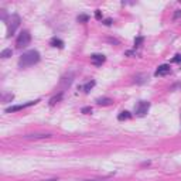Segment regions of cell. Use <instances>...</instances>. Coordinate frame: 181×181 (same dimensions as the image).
Instances as JSON below:
<instances>
[{"mask_svg":"<svg viewBox=\"0 0 181 181\" xmlns=\"http://www.w3.org/2000/svg\"><path fill=\"white\" fill-rule=\"evenodd\" d=\"M40 61V53L36 50H30L26 53L22 54V57L19 59V67L20 68H27V67H31V65L37 64Z\"/></svg>","mask_w":181,"mask_h":181,"instance_id":"cell-1","label":"cell"},{"mask_svg":"<svg viewBox=\"0 0 181 181\" xmlns=\"http://www.w3.org/2000/svg\"><path fill=\"white\" fill-rule=\"evenodd\" d=\"M20 23H22V19L19 14H11V17L7 20V37H11L16 33Z\"/></svg>","mask_w":181,"mask_h":181,"instance_id":"cell-2","label":"cell"},{"mask_svg":"<svg viewBox=\"0 0 181 181\" xmlns=\"http://www.w3.org/2000/svg\"><path fill=\"white\" fill-rule=\"evenodd\" d=\"M30 43H31V34L27 31V30L20 31V34H19L17 38H16V47L17 48H24V47H27Z\"/></svg>","mask_w":181,"mask_h":181,"instance_id":"cell-3","label":"cell"},{"mask_svg":"<svg viewBox=\"0 0 181 181\" xmlns=\"http://www.w3.org/2000/svg\"><path fill=\"white\" fill-rule=\"evenodd\" d=\"M149 109H150V102L140 101L137 105H136V108H134V112H136L137 116H144L146 113L149 112Z\"/></svg>","mask_w":181,"mask_h":181,"instance_id":"cell-4","label":"cell"},{"mask_svg":"<svg viewBox=\"0 0 181 181\" xmlns=\"http://www.w3.org/2000/svg\"><path fill=\"white\" fill-rule=\"evenodd\" d=\"M37 102H40L38 99H36V101H30L27 102V103H23V105H16V106H10L6 109V112L7 113H11V112H17V111H22V109H26V108L28 106H33V105H36Z\"/></svg>","mask_w":181,"mask_h":181,"instance_id":"cell-5","label":"cell"},{"mask_svg":"<svg viewBox=\"0 0 181 181\" xmlns=\"http://www.w3.org/2000/svg\"><path fill=\"white\" fill-rule=\"evenodd\" d=\"M170 72H171L170 65L163 64V65H160L159 68L156 69L154 75H156V76H165V75H168V74H170Z\"/></svg>","mask_w":181,"mask_h":181,"instance_id":"cell-6","label":"cell"},{"mask_svg":"<svg viewBox=\"0 0 181 181\" xmlns=\"http://www.w3.org/2000/svg\"><path fill=\"white\" fill-rule=\"evenodd\" d=\"M105 55H102V54H93V55H90V62L96 67H99L105 62Z\"/></svg>","mask_w":181,"mask_h":181,"instance_id":"cell-7","label":"cell"},{"mask_svg":"<svg viewBox=\"0 0 181 181\" xmlns=\"http://www.w3.org/2000/svg\"><path fill=\"white\" fill-rule=\"evenodd\" d=\"M147 79H149V76H147L146 74H137L136 76H134V84H137V85H143V84L147 82Z\"/></svg>","mask_w":181,"mask_h":181,"instance_id":"cell-8","label":"cell"},{"mask_svg":"<svg viewBox=\"0 0 181 181\" xmlns=\"http://www.w3.org/2000/svg\"><path fill=\"white\" fill-rule=\"evenodd\" d=\"M51 134L50 133H34V134H27V136H24V139H47L50 137Z\"/></svg>","mask_w":181,"mask_h":181,"instance_id":"cell-9","label":"cell"},{"mask_svg":"<svg viewBox=\"0 0 181 181\" xmlns=\"http://www.w3.org/2000/svg\"><path fill=\"white\" fill-rule=\"evenodd\" d=\"M50 44H51L53 47H58V48H62V47H64V41H62V40H59V38H57V37L51 38Z\"/></svg>","mask_w":181,"mask_h":181,"instance_id":"cell-10","label":"cell"},{"mask_svg":"<svg viewBox=\"0 0 181 181\" xmlns=\"http://www.w3.org/2000/svg\"><path fill=\"white\" fill-rule=\"evenodd\" d=\"M112 99L111 98H99V99H96V103L98 105H112Z\"/></svg>","mask_w":181,"mask_h":181,"instance_id":"cell-11","label":"cell"},{"mask_svg":"<svg viewBox=\"0 0 181 181\" xmlns=\"http://www.w3.org/2000/svg\"><path fill=\"white\" fill-rule=\"evenodd\" d=\"M95 86V81H90V82H88L86 85H84V86H79V89H84L85 92H89L92 88Z\"/></svg>","mask_w":181,"mask_h":181,"instance_id":"cell-12","label":"cell"},{"mask_svg":"<svg viewBox=\"0 0 181 181\" xmlns=\"http://www.w3.org/2000/svg\"><path fill=\"white\" fill-rule=\"evenodd\" d=\"M11 54H13L11 48H6V50H3V51L0 53V57H1V58H9V57H11Z\"/></svg>","mask_w":181,"mask_h":181,"instance_id":"cell-13","label":"cell"},{"mask_svg":"<svg viewBox=\"0 0 181 181\" xmlns=\"http://www.w3.org/2000/svg\"><path fill=\"white\" fill-rule=\"evenodd\" d=\"M132 117V115H130V112H128V111H125V112H122L119 116H117V119L119 120H126V119H130Z\"/></svg>","mask_w":181,"mask_h":181,"instance_id":"cell-14","label":"cell"},{"mask_svg":"<svg viewBox=\"0 0 181 181\" xmlns=\"http://www.w3.org/2000/svg\"><path fill=\"white\" fill-rule=\"evenodd\" d=\"M61 99H62V92H61V93H58L57 96L51 98V99H50V105H55V103H57V102H59Z\"/></svg>","mask_w":181,"mask_h":181,"instance_id":"cell-15","label":"cell"},{"mask_svg":"<svg viewBox=\"0 0 181 181\" xmlns=\"http://www.w3.org/2000/svg\"><path fill=\"white\" fill-rule=\"evenodd\" d=\"M144 41L143 37H137L136 40H134V47H139V45H142V43Z\"/></svg>","mask_w":181,"mask_h":181,"instance_id":"cell-16","label":"cell"},{"mask_svg":"<svg viewBox=\"0 0 181 181\" xmlns=\"http://www.w3.org/2000/svg\"><path fill=\"white\" fill-rule=\"evenodd\" d=\"M89 20V17L85 16V14H82V16H78V22L82 23V22H88Z\"/></svg>","mask_w":181,"mask_h":181,"instance_id":"cell-17","label":"cell"},{"mask_svg":"<svg viewBox=\"0 0 181 181\" xmlns=\"http://www.w3.org/2000/svg\"><path fill=\"white\" fill-rule=\"evenodd\" d=\"M81 112H82V113H85V115H86V113H90V112H92V108H89V106L82 108V111H81Z\"/></svg>","mask_w":181,"mask_h":181,"instance_id":"cell-18","label":"cell"},{"mask_svg":"<svg viewBox=\"0 0 181 181\" xmlns=\"http://www.w3.org/2000/svg\"><path fill=\"white\" fill-rule=\"evenodd\" d=\"M181 88V82H178V84H174V85L170 88V90H176V89H180Z\"/></svg>","mask_w":181,"mask_h":181,"instance_id":"cell-19","label":"cell"},{"mask_svg":"<svg viewBox=\"0 0 181 181\" xmlns=\"http://www.w3.org/2000/svg\"><path fill=\"white\" fill-rule=\"evenodd\" d=\"M13 98H14V96L11 95V93H9V95H6L4 98H3V101H4V102H7V101H13Z\"/></svg>","mask_w":181,"mask_h":181,"instance_id":"cell-20","label":"cell"},{"mask_svg":"<svg viewBox=\"0 0 181 181\" xmlns=\"http://www.w3.org/2000/svg\"><path fill=\"white\" fill-rule=\"evenodd\" d=\"M171 62H181V55L178 54V55H176L174 58L171 59Z\"/></svg>","mask_w":181,"mask_h":181,"instance_id":"cell-21","label":"cell"},{"mask_svg":"<svg viewBox=\"0 0 181 181\" xmlns=\"http://www.w3.org/2000/svg\"><path fill=\"white\" fill-rule=\"evenodd\" d=\"M112 23H113V20H112V19H106V20L103 22V24H105V26H111Z\"/></svg>","mask_w":181,"mask_h":181,"instance_id":"cell-22","label":"cell"},{"mask_svg":"<svg viewBox=\"0 0 181 181\" xmlns=\"http://www.w3.org/2000/svg\"><path fill=\"white\" fill-rule=\"evenodd\" d=\"M180 17H181V10H176V14H174V20L180 19Z\"/></svg>","mask_w":181,"mask_h":181,"instance_id":"cell-23","label":"cell"},{"mask_svg":"<svg viewBox=\"0 0 181 181\" xmlns=\"http://www.w3.org/2000/svg\"><path fill=\"white\" fill-rule=\"evenodd\" d=\"M95 16H96V19H98V20H101V19H102V14H101V10H96V13H95Z\"/></svg>","mask_w":181,"mask_h":181,"instance_id":"cell-24","label":"cell"},{"mask_svg":"<svg viewBox=\"0 0 181 181\" xmlns=\"http://www.w3.org/2000/svg\"><path fill=\"white\" fill-rule=\"evenodd\" d=\"M41 181H58V178H48V180H41Z\"/></svg>","mask_w":181,"mask_h":181,"instance_id":"cell-25","label":"cell"},{"mask_svg":"<svg viewBox=\"0 0 181 181\" xmlns=\"http://www.w3.org/2000/svg\"><path fill=\"white\" fill-rule=\"evenodd\" d=\"M82 181H105V180H82Z\"/></svg>","mask_w":181,"mask_h":181,"instance_id":"cell-26","label":"cell"}]
</instances>
